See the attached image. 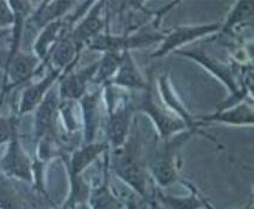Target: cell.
Segmentation results:
<instances>
[{
    "mask_svg": "<svg viewBox=\"0 0 254 209\" xmlns=\"http://www.w3.org/2000/svg\"><path fill=\"white\" fill-rule=\"evenodd\" d=\"M71 6L72 1H44L37 12L30 18V22L36 29L45 28L50 23L55 22V19L59 20V18L63 16Z\"/></svg>",
    "mask_w": 254,
    "mask_h": 209,
    "instance_id": "18",
    "label": "cell"
},
{
    "mask_svg": "<svg viewBox=\"0 0 254 209\" xmlns=\"http://www.w3.org/2000/svg\"><path fill=\"white\" fill-rule=\"evenodd\" d=\"M38 62V57L18 51L16 55L5 63V84L8 78H10V83L2 89L1 96H0V105L2 102L4 94L8 92L10 88L26 82L37 72L36 69H37Z\"/></svg>",
    "mask_w": 254,
    "mask_h": 209,
    "instance_id": "5",
    "label": "cell"
},
{
    "mask_svg": "<svg viewBox=\"0 0 254 209\" xmlns=\"http://www.w3.org/2000/svg\"><path fill=\"white\" fill-rule=\"evenodd\" d=\"M135 110L149 114L162 136V138L169 139L175 133L182 132L187 129V124L180 117L172 116L166 108L160 106V102L153 95L152 82H147V87L144 89V95L138 105H134Z\"/></svg>",
    "mask_w": 254,
    "mask_h": 209,
    "instance_id": "3",
    "label": "cell"
},
{
    "mask_svg": "<svg viewBox=\"0 0 254 209\" xmlns=\"http://www.w3.org/2000/svg\"><path fill=\"white\" fill-rule=\"evenodd\" d=\"M240 209H253V200L251 199L249 201V204H246L244 207H241Z\"/></svg>",
    "mask_w": 254,
    "mask_h": 209,
    "instance_id": "27",
    "label": "cell"
},
{
    "mask_svg": "<svg viewBox=\"0 0 254 209\" xmlns=\"http://www.w3.org/2000/svg\"><path fill=\"white\" fill-rule=\"evenodd\" d=\"M17 129V118L0 117V144L6 143L11 139L12 133Z\"/></svg>",
    "mask_w": 254,
    "mask_h": 209,
    "instance_id": "25",
    "label": "cell"
},
{
    "mask_svg": "<svg viewBox=\"0 0 254 209\" xmlns=\"http://www.w3.org/2000/svg\"><path fill=\"white\" fill-rule=\"evenodd\" d=\"M143 144L138 135L132 136L114 152L113 170L139 195L146 196V163Z\"/></svg>",
    "mask_w": 254,
    "mask_h": 209,
    "instance_id": "1",
    "label": "cell"
},
{
    "mask_svg": "<svg viewBox=\"0 0 254 209\" xmlns=\"http://www.w3.org/2000/svg\"><path fill=\"white\" fill-rule=\"evenodd\" d=\"M134 110V105L128 101H124L122 107L111 113L106 131H107V137L111 144L116 149L125 144Z\"/></svg>",
    "mask_w": 254,
    "mask_h": 209,
    "instance_id": "10",
    "label": "cell"
},
{
    "mask_svg": "<svg viewBox=\"0 0 254 209\" xmlns=\"http://www.w3.org/2000/svg\"><path fill=\"white\" fill-rule=\"evenodd\" d=\"M81 49L82 48H80L75 43L70 33L68 32L66 35L64 33L59 41V43L54 47L53 51H51V60H53L56 69L63 70L65 66H70L72 62L77 61Z\"/></svg>",
    "mask_w": 254,
    "mask_h": 209,
    "instance_id": "16",
    "label": "cell"
},
{
    "mask_svg": "<svg viewBox=\"0 0 254 209\" xmlns=\"http://www.w3.org/2000/svg\"><path fill=\"white\" fill-rule=\"evenodd\" d=\"M14 23V13L7 1H0V28Z\"/></svg>",
    "mask_w": 254,
    "mask_h": 209,
    "instance_id": "26",
    "label": "cell"
},
{
    "mask_svg": "<svg viewBox=\"0 0 254 209\" xmlns=\"http://www.w3.org/2000/svg\"><path fill=\"white\" fill-rule=\"evenodd\" d=\"M99 68V62L93 63L87 68L81 69L77 72L68 75L62 78L60 87V96L63 100H77L84 96L87 83L93 80L96 70Z\"/></svg>",
    "mask_w": 254,
    "mask_h": 209,
    "instance_id": "11",
    "label": "cell"
},
{
    "mask_svg": "<svg viewBox=\"0 0 254 209\" xmlns=\"http://www.w3.org/2000/svg\"><path fill=\"white\" fill-rule=\"evenodd\" d=\"M221 30V24H207V25H196V26H180L174 29L168 36H164V42L162 47L156 53H153L151 57H162L169 54L170 51L176 50V48L189 43L193 39L203 37L205 35H210Z\"/></svg>",
    "mask_w": 254,
    "mask_h": 209,
    "instance_id": "6",
    "label": "cell"
},
{
    "mask_svg": "<svg viewBox=\"0 0 254 209\" xmlns=\"http://www.w3.org/2000/svg\"><path fill=\"white\" fill-rule=\"evenodd\" d=\"M1 169L8 176H13L26 182H32V165L28 154L19 145L17 129L12 133L10 146L1 160Z\"/></svg>",
    "mask_w": 254,
    "mask_h": 209,
    "instance_id": "7",
    "label": "cell"
},
{
    "mask_svg": "<svg viewBox=\"0 0 254 209\" xmlns=\"http://www.w3.org/2000/svg\"><path fill=\"white\" fill-rule=\"evenodd\" d=\"M202 121H217L231 125H253L254 113L249 104H239L228 110L217 111L216 113L201 118Z\"/></svg>",
    "mask_w": 254,
    "mask_h": 209,
    "instance_id": "15",
    "label": "cell"
},
{
    "mask_svg": "<svg viewBox=\"0 0 254 209\" xmlns=\"http://www.w3.org/2000/svg\"><path fill=\"white\" fill-rule=\"evenodd\" d=\"M164 38L163 33L155 31L139 33V35L127 37V36H111V35H98L94 39L88 43L90 50L105 51V53H119V51H129L134 48L146 47Z\"/></svg>",
    "mask_w": 254,
    "mask_h": 209,
    "instance_id": "4",
    "label": "cell"
},
{
    "mask_svg": "<svg viewBox=\"0 0 254 209\" xmlns=\"http://www.w3.org/2000/svg\"><path fill=\"white\" fill-rule=\"evenodd\" d=\"M159 198L169 209H201L202 207H209L203 199L198 198L196 190H193L188 198H175L162 194H159Z\"/></svg>",
    "mask_w": 254,
    "mask_h": 209,
    "instance_id": "23",
    "label": "cell"
},
{
    "mask_svg": "<svg viewBox=\"0 0 254 209\" xmlns=\"http://www.w3.org/2000/svg\"><path fill=\"white\" fill-rule=\"evenodd\" d=\"M107 150V144H87L82 149L75 151L72 153L70 163H69V174L70 177H77L84 169L88 168L92 162Z\"/></svg>",
    "mask_w": 254,
    "mask_h": 209,
    "instance_id": "17",
    "label": "cell"
},
{
    "mask_svg": "<svg viewBox=\"0 0 254 209\" xmlns=\"http://www.w3.org/2000/svg\"><path fill=\"white\" fill-rule=\"evenodd\" d=\"M90 204L94 209H123L120 202L111 194L107 183L95 190L90 198Z\"/></svg>",
    "mask_w": 254,
    "mask_h": 209,
    "instance_id": "24",
    "label": "cell"
},
{
    "mask_svg": "<svg viewBox=\"0 0 254 209\" xmlns=\"http://www.w3.org/2000/svg\"><path fill=\"white\" fill-rule=\"evenodd\" d=\"M62 26L63 22L61 19L55 20V22L50 23L49 25L45 26L43 32L41 33V36H39L35 43V51L39 60L45 59V55L48 53V48L50 47V44L53 42L56 41V38H59V32H63Z\"/></svg>",
    "mask_w": 254,
    "mask_h": 209,
    "instance_id": "22",
    "label": "cell"
},
{
    "mask_svg": "<svg viewBox=\"0 0 254 209\" xmlns=\"http://www.w3.org/2000/svg\"><path fill=\"white\" fill-rule=\"evenodd\" d=\"M59 106V99L54 92L48 93L37 106L35 118V133L37 140L42 138H49L56 133Z\"/></svg>",
    "mask_w": 254,
    "mask_h": 209,
    "instance_id": "8",
    "label": "cell"
},
{
    "mask_svg": "<svg viewBox=\"0 0 254 209\" xmlns=\"http://www.w3.org/2000/svg\"><path fill=\"white\" fill-rule=\"evenodd\" d=\"M123 54L120 53H106L104 59L99 61V68L96 70L93 82L95 83H107L112 75L119 69L122 65Z\"/></svg>",
    "mask_w": 254,
    "mask_h": 209,
    "instance_id": "21",
    "label": "cell"
},
{
    "mask_svg": "<svg viewBox=\"0 0 254 209\" xmlns=\"http://www.w3.org/2000/svg\"><path fill=\"white\" fill-rule=\"evenodd\" d=\"M178 55H183L189 57L199 65H202L204 68L213 72L215 76H217L223 83L228 87L232 94H237L239 92L238 84L235 82L234 74H233L232 68L226 63H223L216 57H214L210 54L205 53L203 50H176Z\"/></svg>",
    "mask_w": 254,
    "mask_h": 209,
    "instance_id": "9",
    "label": "cell"
},
{
    "mask_svg": "<svg viewBox=\"0 0 254 209\" xmlns=\"http://www.w3.org/2000/svg\"><path fill=\"white\" fill-rule=\"evenodd\" d=\"M196 131L197 130H190L183 135L165 139L164 143L151 151L149 158L150 170L160 187H168L178 180L176 163L178 151Z\"/></svg>",
    "mask_w": 254,
    "mask_h": 209,
    "instance_id": "2",
    "label": "cell"
},
{
    "mask_svg": "<svg viewBox=\"0 0 254 209\" xmlns=\"http://www.w3.org/2000/svg\"><path fill=\"white\" fill-rule=\"evenodd\" d=\"M254 11V2L250 1H239L234 6L231 13H229L225 25H221V31L223 33L231 32L233 29L237 28V25H241L247 22H252Z\"/></svg>",
    "mask_w": 254,
    "mask_h": 209,
    "instance_id": "20",
    "label": "cell"
},
{
    "mask_svg": "<svg viewBox=\"0 0 254 209\" xmlns=\"http://www.w3.org/2000/svg\"><path fill=\"white\" fill-rule=\"evenodd\" d=\"M100 93H101V90H98V92H94L90 95H84L81 100L84 119V141L87 144L93 143L96 127H98L99 124L98 104L100 100Z\"/></svg>",
    "mask_w": 254,
    "mask_h": 209,
    "instance_id": "19",
    "label": "cell"
},
{
    "mask_svg": "<svg viewBox=\"0 0 254 209\" xmlns=\"http://www.w3.org/2000/svg\"><path fill=\"white\" fill-rule=\"evenodd\" d=\"M61 69H53L49 72L48 76H45L43 80H41L39 82L32 84L24 90L22 101H20L19 105V114L23 116V114L29 113L37 108V106L41 104L42 100L45 98L48 90L51 87V84L55 82V80L60 76L61 74Z\"/></svg>",
    "mask_w": 254,
    "mask_h": 209,
    "instance_id": "12",
    "label": "cell"
},
{
    "mask_svg": "<svg viewBox=\"0 0 254 209\" xmlns=\"http://www.w3.org/2000/svg\"><path fill=\"white\" fill-rule=\"evenodd\" d=\"M106 84H117V86L126 87L131 89H145L147 82H145L143 76L132 60L129 51H124L122 65L119 67V72L113 80Z\"/></svg>",
    "mask_w": 254,
    "mask_h": 209,
    "instance_id": "14",
    "label": "cell"
},
{
    "mask_svg": "<svg viewBox=\"0 0 254 209\" xmlns=\"http://www.w3.org/2000/svg\"><path fill=\"white\" fill-rule=\"evenodd\" d=\"M104 5L105 2H98L95 7L89 12L86 19L78 24L77 28H75L71 32H69L71 38L75 41V43L80 48H83L84 43L88 44L92 39H94L96 36L100 35L99 32L104 28L105 24L99 17L100 8Z\"/></svg>",
    "mask_w": 254,
    "mask_h": 209,
    "instance_id": "13",
    "label": "cell"
}]
</instances>
